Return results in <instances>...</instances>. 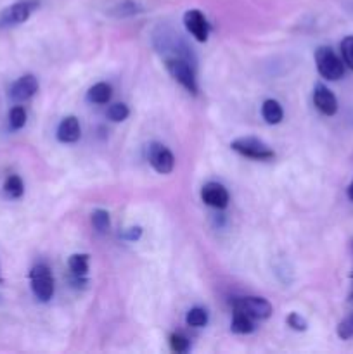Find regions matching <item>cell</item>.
Returning a JSON list of instances; mask_svg holds the SVG:
<instances>
[{
	"instance_id": "1",
	"label": "cell",
	"mask_w": 353,
	"mask_h": 354,
	"mask_svg": "<svg viewBox=\"0 0 353 354\" xmlns=\"http://www.w3.org/2000/svg\"><path fill=\"white\" fill-rule=\"evenodd\" d=\"M315 64L322 78L331 80V82H336L345 75V62L336 55L331 47H318L315 50Z\"/></svg>"
},
{
	"instance_id": "2",
	"label": "cell",
	"mask_w": 353,
	"mask_h": 354,
	"mask_svg": "<svg viewBox=\"0 0 353 354\" xmlns=\"http://www.w3.org/2000/svg\"><path fill=\"white\" fill-rule=\"evenodd\" d=\"M30 282L31 290H33L35 297L42 303H47L54 296V277H52L51 268L44 263L35 265L30 272Z\"/></svg>"
},
{
	"instance_id": "3",
	"label": "cell",
	"mask_w": 353,
	"mask_h": 354,
	"mask_svg": "<svg viewBox=\"0 0 353 354\" xmlns=\"http://www.w3.org/2000/svg\"><path fill=\"white\" fill-rule=\"evenodd\" d=\"M166 69H168L170 76H172L175 82H179L187 92L197 93L196 75H194V69L192 66H190L189 59L180 57V55L168 57L166 59Z\"/></svg>"
},
{
	"instance_id": "4",
	"label": "cell",
	"mask_w": 353,
	"mask_h": 354,
	"mask_svg": "<svg viewBox=\"0 0 353 354\" xmlns=\"http://www.w3.org/2000/svg\"><path fill=\"white\" fill-rule=\"evenodd\" d=\"M230 147L234 149L235 152H239L241 156L249 159H258V161H266V159H272L273 151L265 144V142L258 140V138L253 137H242L237 138L230 144Z\"/></svg>"
},
{
	"instance_id": "5",
	"label": "cell",
	"mask_w": 353,
	"mask_h": 354,
	"mask_svg": "<svg viewBox=\"0 0 353 354\" xmlns=\"http://www.w3.org/2000/svg\"><path fill=\"white\" fill-rule=\"evenodd\" d=\"M37 6L38 3L35 0H24V2H16L12 6L6 7L0 12V28H10L17 26V24H23L31 16V12L37 9Z\"/></svg>"
},
{
	"instance_id": "6",
	"label": "cell",
	"mask_w": 353,
	"mask_h": 354,
	"mask_svg": "<svg viewBox=\"0 0 353 354\" xmlns=\"http://www.w3.org/2000/svg\"><path fill=\"white\" fill-rule=\"evenodd\" d=\"M234 311H242L253 320H266L272 315V304L263 297H239L234 301Z\"/></svg>"
},
{
	"instance_id": "7",
	"label": "cell",
	"mask_w": 353,
	"mask_h": 354,
	"mask_svg": "<svg viewBox=\"0 0 353 354\" xmlns=\"http://www.w3.org/2000/svg\"><path fill=\"white\" fill-rule=\"evenodd\" d=\"M149 162L161 175H168L175 168V158L170 152V149H166L161 144H152L149 147Z\"/></svg>"
},
{
	"instance_id": "8",
	"label": "cell",
	"mask_w": 353,
	"mask_h": 354,
	"mask_svg": "<svg viewBox=\"0 0 353 354\" xmlns=\"http://www.w3.org/2000/svg\"><path fill=\"white\" fill-rule=\"evenodd\" d=\"M183 24L187 31L196 38L197 41H206L210 35V23L206 21L204 14L201 10L190 9L183 14Z\"/></svg>"
},
{
	"instance_id": "9",
	"label": "cell",
	"mask_w": 353,
	"mask_h": 354,
	"mask_svg": "<svg viewBox=\"0 0 353 354\" xmlns=\"http://www.w3.org/2000/svg\"><path fill=\"white\" fill-rule=\"evenodd\" d=\"M201 197H203V203L208 204L211 207H217V209H225L228 206V192L224 185L220 183H206L201 190Z\"/></svg>"
},
{
	"instance_id": "10",
	"label": "cell",
	"mask_w": 353,
	"mask_h": 354,
	"mask_svg": "<svg viewBox=\"0 0 353 354\" xmlns=\"http://www.w3.org/2000/svg\"><path fill=\"white\" fill-rule=\"evenodd\" d=\"M314 104L322 114H325V116H334V114L338 113V99H336L334 93H332L327 86L322 85V83L315 85Z\"/></svg>"
},
{
	"instance_id": "11",
	"label": "cell",
	"mask_w": 353,
	"mask_h": 354,
	"mask_svg": "<svg viewBox=\"0 0 353 354\" xmlns=\"http://www.w3.org/2000/svg\"><path fill=\"white\" fill-rule=\"evenodd\" d=\"M38 92V80L33 75H24L19 80L14 82L10 86V99L14 102H24V100L31 99L35 93Z\"/></svg>"
},
{
	"instance_id": "12",
	"label": "cell",
	"mask_w": 353,
	"mask_h": 354,
	"mask_svg": "<svg viewBox=\"0 0 353 354\" xmlns=\"http://www.w3.org/2000/svg\"><path fill=\"white\" fill-rule=\"evenodd\" d=\"M82 137L80 123L75 116H68L59 123L57 127V140L62 144H73Z\"/></svg>"
},
{
	"instance_id": "13",
	"label": "cell",
	"mask_w": 353,
	"mask_h": 354,
	"mask_svg": "<svg viewBox=\"0 0 353 354\" xmlns=\"http://www.w3.org/2000/svg\"><path fill=\"white\" fill-rule=\"evenodd\" d=\"M262 116L263 120L266 121L269 124H277L282 121L284 118V111H282V106H280L277 100L273 99H269L263 102L262 106Z\"/></svg>"
},
{
	"instance_id": "14",
	"label": "cell",
	"mask_w": 353,
	"mask_h": 354,
	"mask_svg": "<svg viewBox=\"0 0 353 354\" xmlns=\"http://www.w3.org/2000/svg\"><path fill=\"white\" fill-rule=\"evenodd\" d=\"M232 332L235 334H251L255 330V325H253V318L248 317L242 311H235L234 318H232V325H230Z\"/></svg>"
},
{
	"instance_id": "15",
	"label": "cell",
	"mask_w": 353,
	"mask_h": 354,
	"mask_svg": "<svg viewBox=\"0 0 353 354\" xmlns=\"http://www.w3.org/2000/svg\"><path fill=\"white\" fill-rule=\"evenodd\" d=\"M87 99L93 104H106L111 99V86L107 83H96L87 93Z\"/></svg>"
},
{
	"instance_id": "16",
	"label": "cell",
	"mask_w": 353,
	"mask_h": 354,
	"mask_svg": "<svg viewBox=\"0 0 353 354\" xmlns=\"http://www.w3.org/2000/svg\"><path fill=\"white\" fill-rule=\"evenodd\" d=\"M68 265H69V270H71V273L76 277V279H83V277L87 275V272H89V256L73 254L71 258H69Z\"/></svg>"
},
{
	"instance_id": "17",
	"label": "cell",
	"mask_w": 353,
	"mask_h": 354,
	"mask_svg": "<svg viewBox=\"0 0 353 354\" xmlns=\"http://www.w3.org/2000/svg\"><path fill=\"white\" fill-rule=\"evenodd\" d=\"M3 192L10 197V199H19L24 192V183L23 180L17 175H10L9 178L3 183Z\"/></svg>"
},
{
	"instance_id": "18",
	"label": "cell",
	"mask_w": 353,
	"mask_h": 354,
	"mask_svg": "<svg viewBox=\"0 0 353 354\" xmlns=\"http://www.w3.org/2000/svg\"><path fill=\"white\" fill-rule=\"evenodd\" d=\"M92 225L99 234H106L111 227V220H109V213L104 209H96L92 213Z\"/></svg>"
},
{
	"instance_id": "19",
	"label": "cell",
	"mask_w": 353,
	"mask_h": 354,
	"mask_svg": "<svg viewBox=\"0 0 353 354\" xmlns=\"http://www.w3.org/2000/svg\"><path fill=\"white\" fill-rule=\"evenodd\" d=\"M185 322L187 325H190V327L201 328L208 324V313L203 310V308H192V310L187 313Z\"/></svg>"
},
{
	"instance_id": "20",
	"label": "cell",
	"mask_w": 353,
	"mask_h": 354,
	"mask_svg": "<svg viewBox=\"0 0 353 354\" xmlns=\"http://www.w3.org/2000/svg\"><path fill=\"white\" fill-rule=\"evenodd\" d=\"M9 124L12 130H21L26 124V111L21 106H14L9 113Z\"/></svg>"
},
{
	"instance_id": "21",
	"label": "cell",
	"mask_w": 353,
	"mask_h": 354,
	"mask_svg": "<svg viewBox=\"0 0 353 354\" xmlns=\"http://www.w3.org/2000/svg\"><path fill=\"white\" fill-rule=\"evenodd\" d=\"M128 114H130V111H128V107L125 106V104H121V102L113 104V106L107 109V118H109L111 121H116V123H118V121L127 120Z\"/></svg>"
},
{
	"instance_id": "22",
	"label": "cell",
	"mask_w": 353,
	"mask_h": 354,
	"mask_svg": "<svg viewBox=\"0 0 353 354\" xmlns=\"http://www.w3.org/2000/svg\"><path fill=\"white\" fill-rule=\"evenodd\" d=\"M341 54H343V62L348 66L350 69H353V37H346L341 41Z\"/></svg>"
},
{
	"instance_id": "23",
	"label": "cell",
	"mask_w": 353,
	"mask_h": 354,
	"mask_svg": "<svg viewBox=\"0 0 353 354\" xmlns=\"http://www.w3.org/2000/svg\"><path fill=\"white\" fill-rule=\"evenodd\" d=\"M338 335L343 341L353 339V313L350 315V317H346L345 320L338 325Z\"/></svg>"
},
{
	"instance_id": "24",
	"label": "cell",
	"mask_w": 353,
	"mask_h": 354,
	"mask_svg": "<svg viewBox=\"0 0 353 354\" xmlns=\"http://www.w3.org/2000/svg\"><path fill=\"white\" fill-rule=\"evenodd\" d=\"M170 346H172V349L175 353L189 351V341H187V337H183V335L180 334H173L172 337H170Z\"/></svg>"
},
{
	"instance_id": "25",
	"label": "cell",
	"mask_w": 353,
	"mask_h": 354,
	"mask_svg": "<svg viewBox=\"0 0 353 354\" xmlns=\"http://www.w3.org/2000/svg\"><path fill=\"white\" fill-rule=\"evenodd\" d=\"M287 325H289L293 330H298V332L307 330V322H305L298 313H291L289 317H287Z\"/></svg>"
},
{
	"instance_id": "26",
	"label": "cell",
	"mask_w": 353,
	"mask_h": 354,
	"mask_svg": "<svg viewBox=\"0 0 353 354\" xmlns=\"http://www.w3.org/2000/svg\"><path fill=\"white\" fill-rule=\"evenodd\" d=\"M141 235H142V230L138 227H132L123 232V239H127V241H137Z\"/></svg>"
},
{
	"instance_id": "27",
	"label": "cell",
	"mask_w": 353,
	"mask_h": 354,
	"mask_svg": "<svg viewBox=\"0 0 353 354\" xmlns=\"http://www.w3.org/2000/svg\"><path fill=\"white\" fill-rule=\"evenodd\" d=\"M348 199L353 201V182L350 183V187H348Z\"/></svg>"
},
{
	"instance_id": "28",
	"label": "cell",
	"mask_w": 353,
	"mask_h": 354,
	"mask_svg": "<svg viewBox=\"0 0 353 354\" xmlns=\"http://www.w3.org/2000/svg\"><path fill=\"white\" fill-rule=\"evenodd\" d=\"M0 283H2V275H0Z\"/></svg>"
},
{
	"instance_id": "29",
	"label": "cell",
	"mask_w": 353,
	"mask_h": 354,
	"mask_svg": "<svg viewBox=\"0 0 353 354\" xmlns=\"http://www.w3.org/2000/svg\"><path fill=\"white\" fill-rule=\"evenodd\" d=\"M352 279H353V275H352ZM352 299H353V294H352Z\"/></svg>"
}]
</instances>
